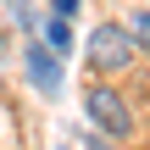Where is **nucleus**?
I'll return each mask as SVG.
<instances>
[{"mask_svg": "<svg viewBox=\"0 0 150 150\" xmlns=\"http://www.w3.org/2000/svg\"><path fill=\"white\" fill-rule=\"evenodd\" d=\"M83 56H89V72L117 78V72H128V67H134L139 45H134L128 22H95V28H89V39H83Z\"/></svg>", "mask_w": 150, "mask_h": 150, "instance_id": "nucleus-1", "label": "nucleus"}, {"mask_svg": "<svg viewBox=\"0 0 150 150\" xmlns=\"http://www.w3.org/2000/svg\"><path fill=\"white\" fill-rule=\"evenodd\" d=\"M83 117L106 134V139H134V106H128V95L111 83V78H95L89 89H83Z\"/></svg>", "mask_w": 150, "mask_h": 150, "instance_id": "nucleus-2", "label": "nucleus"}, {"mask_svg": "<svg viewBox=\"0 0 150 150\" xmlns=\"http://www.w3.org/2000/svg\"><path fill=\"white\" fill-rule=\"evenodd\" d=\"M22 67H28V78H33V89L50 100V95H61V56L39 39V33H28V45H22Z\"/></svg>", "mask_w": 150, "mask_h": 150, "instance_id": "nucleus-3", "label": "nucleus"}, {"mask_svg": "<svg viewBox=\"0 0 150 150\" xmlns=\"http://www.w3.org/2000/svg\"><path fill=\"white\" fill-rule=\"evenodd\" d=\"M39 39H45L56 56H67V50H72V17H56V11H50V17L39 22Z\"/></svg>", "mask_w": 150, "mask_h": 150, "instance_id": "nucleus-4", "label": "nucleus"}, {"mask_svg": "<svg viewBox=\"0 0 150 150\" xmlns=\"http://www.w3.org/2000/svg\"><path fill=\"white\" fill-rule=\"evenodd\" d=\"M0 6H6V17H11L22 33H39V17H33V6H28V0H0Z\"/></svg>", "mask_w": 150, "mask_h": 150, "instance_id": "nucleus-5", "label": "nucleus"}, {"mask_svg": "<svg viewBox=\"0 0 150 150\" xmlns=\"http://www.w3.org/2000/svg\"><path fill=\"white\" fill-rule=\"evenodd\" d=\"M128 33H134V45H139V50L150 56V6H139V11H134V22H128Z\"/></svg>", "mask_w": 150, "mask_h": 150, "instance_id": "nucleus-6", "label": "nucleus"}, {"mask_svg": "<svg viewBox=\"0 0 150 150\" xmlns=\"http://www.w3.org/2000/svg\"><path fill=\"white\" fill-rule=\"evenodd\" d=\"M45 6H50L56 17H78V6H83V0H45Z\"/></svg>", "mask_w": 150, "mask_h": 150, "instance_id": "nucleus-7", "label": "nucleus"}, {"mask_svg": "<svg viewBox=\"0 0 150 150\" xmlns=\"http://www.w3.org/2000/svg\"><path fill=\"white\" fill-rule=\"evenodd\" d=\"M0 50H11V39H6V28H0Z\"/></svg>", "mask_w": 150, "mask_h": 150, "instance_id": "nucleus-8", "label": "nucleus"}]
</instances>
